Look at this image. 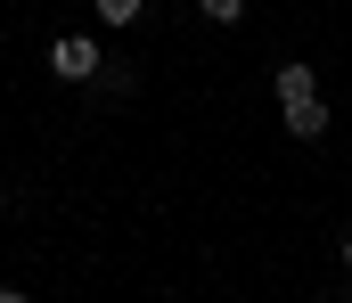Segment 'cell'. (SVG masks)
I'll use <instances>...</instances> for the list:
<instances>
[{"instance_id": "cell-1", "label": "cell", "mask_w": 352, "mask_h": 303, "mask_svg": "<svg viewBox=\"0 0 352 303\" xmlns=\"http://www.w3.org/2000/svg\"><path fill=\"white\" fill-rule=\"evenodd\" d=\"M270 91H278V115H287V131H295V139H320V131H328V99H320V74H311L303 58H287Z\"/></svg>"}, {"instance_id": "cell-6", "label": "cell", "mask_w": 352, "mask_h": 303, "mask_svg": "<svg viewBox=\"0 0 352 303\" xmlns=\"http://www.w3.org/2000/svg\"><path fill=\"white\" fill-rule=\"evenodd\" d=\"M344 271H352V238H344Z\"/></svg>"}, {"instance_id": "cell-4", "label": "cell", "mask_w": 352, "mask_h": 303, "mask_svg": "<svg viewBox=\"0 0 352 303\" xmlns=\"http://www.w3.org/2000/svg\"><path fill=\"white\" fill-rule=\"evenodd\" d=\"M197 8H205V25H238L246 16V0H197Z\"/></svg>"}, {"instance_id": "cell-7", "label": "cell", "mask_w": 352, "mask_h": 303, "mask_svg": "<svg viewBox=\"0 0 352 303\" xmlns=\"http://www.w3.org/2000/svg\"><path fill=\"white\" fill-rule=\"evenodd\" d=\"M0 213H8V197H0Z\"/></svg>"}, {"instance_id": "cell-2", "label": "cell", "mask_w": 352, "mask_h": 303, "mask_svg": "<svg viewBox=\"0 0 352 303\" xmlns=\"http://www.w3.org/2000/svg\"><path fill=\"white\" fill-rule=\"evenodd\" d=\"M50 74H58V82H90V74H107L98 33H58V41H50Z\"/></svg>"}, {"instance_id": "cell-5", "label": "cell", "mask_w": 352, "mask_h": 303, "mask_svg": "<svg viewBox=\"0 0 352 303\" xmlns=\"http://www.w3.org/2000/svg\"><path fill=\"white\" fill-rule=\"evenodd\" d=\"M0 303H33V295H25V287H0Z\"/></svg>"}, {"instance_id": "cell-3", "label": "cell", "mask_w": 352, "mask_h": 303, "mask_svg": "<svg viewBox=\"0 0 352 303\" xmlns=\"http://www.w3.org/2000/svg\"><path fill=\"white\" fill-rule=\"evenodd\" d=\"M148 0H98V25H140Z\"/></svg>"}]
</instances>
